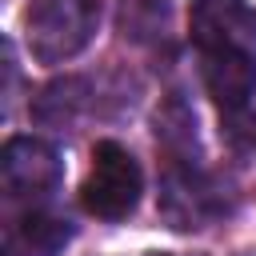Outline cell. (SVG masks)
Masks as SVG:
<instances>
[{"label": "cell", "mask_w": 256, "mask_h": 256, "mask_svg": "<svg viewBox=\"0 0 256 256\" xmlns=\"http://www.w3.org/2000/svg\"><path fill=\"white\" fill-rule=\"evenodd\" d=\"M100 28V0H32L24 12V44L36 64L80 56Z\"/></svg>", "instance_id": "obj_1"}, {"label": "cell", "mask_w": 256, "mask_h": 256, "mask_svg": "<svg viewBox=\"0 0 256 256\" xmlns=\"http://www.w3.org/2000/svg\"><path fill=\"white\" fill-rule=\"evenodd\" d=\"M160 220L176 232H196V228H208L216 224L220 216H228L232 200H228V188L204 172L196 160H172L160 176Z\"/></svg>", "instance_id": "obj_2"}, {"label": "cell", "mask_w": 256, "mask_h": 256, "mask_svg": "<svg viewBox=\"0 0 256 256\" xmlns=\"http://www.w3.org/2000/svg\"><path fill=\"white\" fill-rule=\"evenodd\" d=\"M140 192H144V172L136 156L116 140H100L92 148V168L80 184L84 212L96 220H124L140 204Z\"/></svg>", "instance_id": "obj_3"}, {"label": "cell", "mask_w": 256, "mask_h": 256, "mask_svg": "<svg viewBox=\"0 0 256 256\" xmlns=\"http://www.w3.org/2000/svg\"><path fill=\"white\" fill-rule=\"evenodd\" d=\"M64 160L48 140L36 136H12L0 148V184L8 200H44L60 188Z\"/></svg>", "instance_id": "obj_4"}, {"label": "cell", "mask_w": 256, "mask_h": 256, "mask_svg": "<svg viewBox=\"0 0 256 256\" xmlns=\"http://www.w3.org/2000/svg\"><path fill=\"white\" fill-rule=\"evenodd\" d=\"M192 44L200 52L216 48L256 52V12L244 0H200L192 8Z\"/></svg>", "instance_id": "obj_5"}, {"label": "cell", "mask_w": 256, "mask_h": 256, "mask_svg": "<svg viewBox=\"0 0 256 256\" xmlns=\"http://www.w3.org/2000/svg\"><path fill=\"white\" fill-rule=\"evenodd\" d=\"M200 80H204V92L224 112L248 108L256 92V52H244V48L200 52Z\"/></svg>", "instance_id": "obj_6"}, {"label": "cell", "mask_w": 256, "mask_h": 256, "mask_svg": "<svg viewBox=\"0 0 256 256\" xmlns=\"http://www.w3.org/2000/svg\"><path fill=\"white\" fill-rule=\"evenodd\" d=\"M72 240V220L56 212H24L8 228V252L12 256H56Z\"/></svg>", "instance_id": "obj_7"}, {"label": "cell", "mask_w": 256, "mask_h": 256, "mask_svg": "<svg viewBox=\"0 0 256 256\" xmlns=\"http://www.w3.org/2000/svg\"><path fill=\"white\" fill-rule=\"evenodd\" d=\"M92 108V84L88 76H64L40 88V96L32 100V116L48 128H68L80 112Z\"/></svg>", "instance_id": "obj_8"}, {"label": "cell", "mask_w": 256, "mask_h": 256, "mask_svg": "<svg viewBox=\"0 0 256 256\" xmlns=\"http://www.w3.org/2000/svg\"><path fill=\"white\" fill-rule=\"evenodd\" d=\"M116 28L128 44H160L172 32V0H116Z\"/></svg>", "instance_id": "obj_9"}, {"label": "cell", "mask_w": 256, "mask_h": 256, "mask_svg": "<svg viewBox=\"0 0 256 256\" xmlns=\"http://www.w3.org/2000/svg\"><path fill=\"white\" fill-rule=\"evenodd\" d=\"M156 136L168 152H176V160H188V152L196 148V112L180 96H168L156 108Z\"/></svg>", "instance_id": "obj_10"}, {"label": "cell", "mask_w": 256, "mask_h": 256, "mask_svg": "<svg viewBox=\"0 0 256 256\" xmlns=\"http://www.w3.org/2000/svg\"><path fill=\"white\" fill-rule=\"evenodd\" d=\"M224 140L232 144V148H240V152H256V120L252 116H244V108H236V112H224Z\"/></svg>", "instance_id": "obj_11"}, {"label": "cell", "mask_w": 256, "mask_h": 256, "mask_svg": "<svg viewBox=\"0 0 256 256\" xmlns=\"http://www.w3.org/2000/svg\"><path fill=\"white\" fill-rule=\"evenodd\" d=\"M148 256H176V252H148Z\"/></svg>", "instance_id": "obj_12"}]
</instances>
